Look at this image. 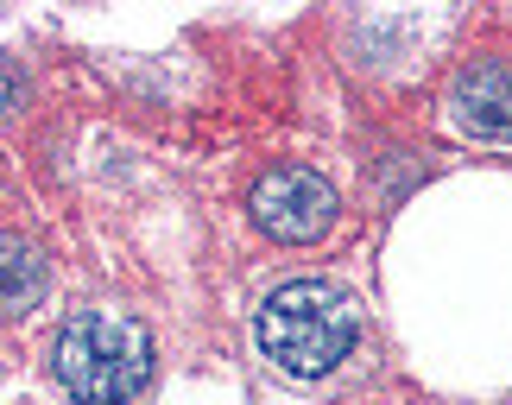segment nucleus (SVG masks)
Listing matches in <instances>:
<instances>
[{
	"mask_svg": "<svg viewBox=\"0 0 512 405\" xmlns=\"http://www.w3.org/2000/svg\"><path fill=\"white\" fill-rule=\"evenodd\" d=\"M354 330H361L354 298L336 292V285H323V279L279 285V292L260 304V323H253L260 355L291 380H323L354 349Z\"/></svg>",
	"mask_w": 512,
	"mask_h": 405,
	"instance_id": "nucleus-1",
	"label": "nucleus"
},
{
	"mask_svg": "<svg viewBox=\"0 0 512 405\" xmlns=\"http://www.w3.org/2000/svg\"><path fill=\"white\" fill-rule=\"evenodd\" d=\"M51 374L76 405H127L152 380V336L121 311H76L51 342Z\"/></svg>",
	"mask_w": 512,
	"mask_h": 405,
	"instance_id": "nucleus-2",
	"label": "nucleus"
},
{
	"mask_svg": "<svg viewBox=\"0 0 512 405\" xmlns=\"http://www.w3.org/2000/svg\"><path fill=\"white\" fill-rule=\"evenodd\" d=\"M336 184L310 165H279L253 184V222L266 228L272 241H317L336 228Z\"/></svg>",
	"mask_w": 512,
	"mask_h": 405,
	"instance_id": "nucleus-3",
	"label": "nucleus"
},
{
	"mask_svg": "<svg viewBox=\"0 0 512 405\" xmlns=\"http://www.w3.org/2000/svg\"><path fill=\"white\" fill-rule=\"evenodd\" d=\"M449 108H456V121L468 133H512V83L500 64H468L456 76V89H449Z\"/></svg>",
	"mask_w": 512,
	"mask_h": 405,
	"instance_id": "nucleus-4",
	"label": "nucleus"
},
{
	"mask_svg": "<svg viewBox=\"0 0 512 405\" xmlns=\"http://www.w3.org/2000/svg\"><path fill=\"white\" fill-rule=\"evenodd\" d=\"M38 298H45V260H38V247L0 235V311L26 317Z\"/></svg>",
	"mask_w": 512,
	"mask_h": 405,
	"instance_id": "nucleus-5",
	"label": "nucleus"
}]
</instances>
